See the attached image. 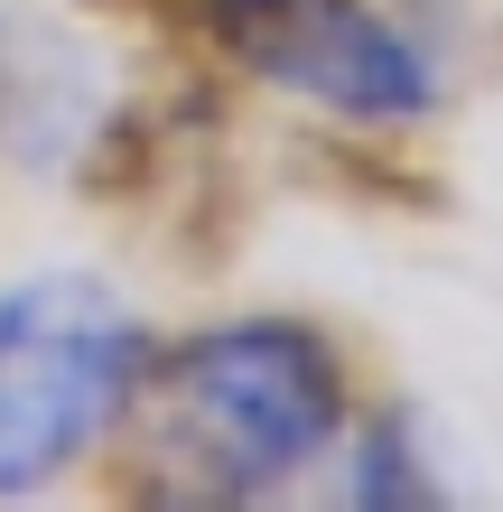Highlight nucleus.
Listing matches in <instances>:
<instances>
[{"label":"nucleus","mask_w":503,"mask_h":512,"mask_svg":"<svg viewBox=\"0 0 503 512\" xmlns=\"http://www.w3.org/2000/svg\"><path fill=\"white\" fill-rule=\"evenodd\" d=\"M364 354L327 317L233 308L150 345L131 419L112 438V485L177 512H261L308 494L336 466L345 419L364 410Z\"/></svg>","instance_id":"nucleus-1"},{"label":"nucleus","mask_w":503,"mask_h":512,"mask_svg":"<svg viewBox=\"0 0 503 512\" xmlns=\"http://www.w3.org/2000/svg\"><path fill=\"white\" fill-rule=\"evenodd\" d=\"M196 66L299 122L401 149L448 122L457 66L410 0H177Z\"/></svg>","instance_id":"nucleus-2"},{"label":"nucleus","mask_w":503,"mask_h":512,"mask_svg":"<svg viewBox=\"0 0 503 512\" xmlns=\"http://www.w3.org/2000/svg\"><path fill=\"white\" fill-rule=\"evenodd\" d=\"M159 326L103 270L0 289V503H47L112 466Z\"/></svg>","instance_id":"nucleus-3"},{"label":"nucleus","mask_w":503,"mask_h":512,"mask_svg":"<svg viewBox=\"0 0 503 512\" xmlns=\"http://www.w3.org/2000/svg\"><path fill=\"white\" fill-rule=\"evenodd\" d=\"M131 131L94 38L47 10H0V159L28 177H84L103 140Z\"/></svg>","instance_id":"nucleus-4"},{"label":"nucleus","mask_w":503,"mask_h":512,"mask_svg":"<svg viewBox=\"0 0 503 512\" xmlns=\"http://www.w3.org/2000/svg\"><path fill=\"white\" fill-rule=\"evenodd\" d=\"M336 503L354 512H410V503H448L438 485V447L420 429V410L401 401V391H364V410L345 419L336 438Z\"/></svg>","instance_id":"nucleus-5"}]
</instances>
